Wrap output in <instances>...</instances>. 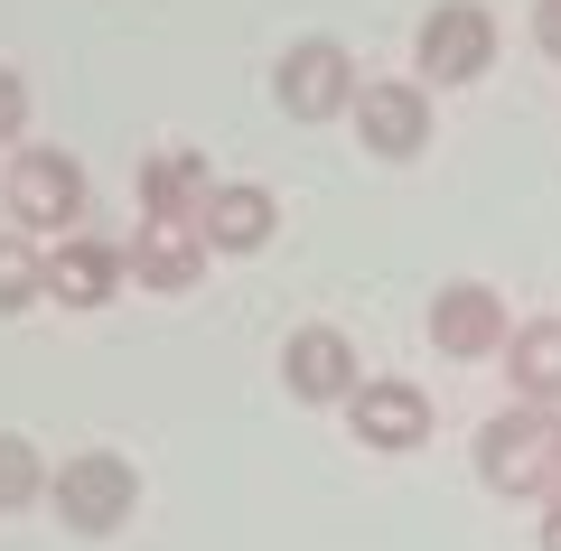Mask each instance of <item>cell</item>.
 Masks as SVG:
<instances>
[{"mask_svg": "<svg viewBox=\"0 0 561 551\" xmlns=\"http://www.w3.org/2000/svg\"><path fill=\"white\" fill-rule=\"evenodd\" d=\"M0 206H10V225H20L28 243H66V234H84V216H94V177H84L66 150H10Z\"/></svg>", "mask_w": 561, "mask_h": 551, "instance_id": "cell-2", "label": "cell"}, {"mask_svg": "<svg viewBox=\"0 0 561 551\" xmlns=\"http://www.w3.org/2000/svg\"><path fill=\"white\" fill-rule=\"evenodd\" d=\"M216 187H225V177L206 169V150H187V140H160V150L140 159V225H197Z\"/></svg>", "mask_w": 561, "mask_h": 551, "instance_id": "cell-10", "label": "cell"}, {"mask_svg": "<svg viewBox=\"0 0 561 551\" xmlns=\"http://www.w3.org/2000/svg\"><path fill=\"white\" fill-rule=\"evenodd\" d=\"M478 486L486 495H515V505L561 495V412H534V402L486 412L478 421Z\"/></svg>", "mask_w": 561, "mask_h": 551, "instance_id": "cell-1", "label": "cell"}, {"mask_svg": "<svg viewBox=\"0 0 561 551\" xmlns=\"http://www.w3.org/2000/svg\"><path fill=\"white\" fill-rule=\"evenodd\" d=\"M346 431H356L365 449H383V458H412L421 439H431V393L402 383V375H365L356 402H346Z\"/></svg>", "mask_w": 561, "mask_h": 551, "instance_id": "cell-9", "label": "cell"}, {"mask_svg": "<svg viewBox=\"0 0 561 551\" xmlns=\"http://www.w3.org/2000/svg\"><path fill=\"white\" fill-rule=\"evenodd\" d=\"M28 505H47V458L38 439L0 431V514H28Z\"/></svg>", "mask_w": 561, "mask_h": 551, "instance_id": "cell-16", "label": "cell"}, {"mask_svg": "<svg viewBox=\"0 0 561 551\" xmlns=\"http://www.w3.org/2000/svg\"><path fill=\"white\" fill-rule=\"evenodd\" d=\"M346 122H356V140L375 159L402 169V159H421V140H431V84H421V76H365Z\"/></svg>", "mask_w": 561, "mask_h": 551, "instance_id": "cell-7", "label": "cell"}, {"mask_svg": "<svg viewBox=\"0 0 561 551\" xmlns=\"http://www.w3.org/2000/svg\"><path fill=\"white\" fill-rule=\"evenodd\" d=\"M47 299V243H28L20 225L0 234V318H20V309H38Z\"/></svg>", "mask_w": 561, "mask_h": 551, "instance_id": "cell-15", "label": "cell"}, {"mask_svg": "<svg viewBox=\"0 0 561 551\" xmlns=\"http://www.w3.org/2000/svg\"><path fill=\"white\" fill-rule=\"evenodd\" d=\"M534 47L561 66V0H534Z\"/></svg>", "mask_w": 561, "mask_h": 551, "instance_id": "cell-18", "label": "cell"}, {"mask_svg": "<svg viewBox=\"0 0 561 551\" xmlns=\"http://www.w3.org/2000/svg\"><path fill=\"white\" fill-rule=\"evenodd\" d=\"M280 383H290V402H309V412H346L356 402V383H365V365H356V336L346 328H290L280 336Z\"/></svg>", "mask_w": 561, "mask_h": 551, "instance_id": "cell-6", "label": "cell"}, {"mask_svg": "<svg viewBox=\"0 0 561 551\" xmlns=\"http://www.w3.org/2000/svg\"><path fill=\"white\" fill-rule=\"evenodd\" d=\"M122 262H131V280H140V290L179 299V290H197V280H206V262H216V253H206V234H197V225H140V234L122 243Z\"/></svg>", "mask_w": 561, "mask_h": 551, "instance_id": "cell-13", "label": "cell"}, {"mask_svg": "<svg viewBox=\"0 0 561 551\" xmlns=\"http://www.w3.org/2000/svg\"><path fill=\"white\" fill-rule=\"evenodd\" d=\"M431 346L449 355V365H486V355H505V336H515V318H505V299L486 290V280H449V290H431Z\"/></svg>", "mask_w": 561, "mask_h": 551, "instance_id": "cell-8", "label": "cell"}, {"mask_svg": "<svg viewBox=\"0 0 561 551\" xmlns=\"http://www.w3.org/2000/svg\"><path fill=\"white\" fill-rule=\"evenodd\" d=\"M505 383H515V402H534V412H561V318H524V328L505 336Z\"/></svg>", "mask_w": 561, "mask_h": 551, "instance_id": "cell-14", "label": "cell"}, {"mask_svg": "<svg viewBox=\"0 0 561 551\" xmlns=\"http://www.w3.org/2000/svg\"><path fill=\"white\" fill-rule=\"evenodd\" d=\"M47 505H57V524L76 542H113L140 514V468L122 449H76L66 468H47Z\"/></svg>", "mask_w": 561, "mask_h": 551, "instance_id": "cell-3", "label": "cell"}, {"mask_svg": "<svg viewBox=\"0 0 561 551\" xmlns=\"http://www.w3.org/2000/svg\"><path fill=\"white\" fill-rule=\"evenodd\" d=\"M534 542H542V551H561V495H542V514H534Z\"/></svg>", "mask_w": 561, "mask_h": 551, "instance_id": "cell-19", "label": "cell"}, {"mask_svg": "<svg viewBox=\"0 0 561 551\" xmlns=\"http://www.w3.org/2000/svg\"><path fill=\"white\" fill-rule=\"evenodd\" d=\"M0 150H28V84H20V66H0Z\"/></svg>", "mask_w": 561, "mask_h": 551, "instance_id": "cell-17", "label": "cell"}, {"mask_svg": "<svg viewBox=\"0 0 561 551\" xmlns=\"http://www.w3.org/2000/svg\"><path fill=\"white\" fill-rule=\"evenodd\" d=\"M197 234H206V253L243 262V253H262V243L280 234V197H272V187H262V177H225L216 197H206Z\"/></svg>", "mask_w": 561, "mask_h": 551, "instance_id": "cell-12", "label": "cell"}, {"mask_svg": "<svg viewBox=\"0 0 561 551\" xmlns=\"http://www.w3.org/2000/svg\"><path fill=\"white\" fill-rule=\"evenodd\" d=\"M412 66H421V84H440V94L478 84L486 66H496V10H486V0H440V10L421 20V38H412Z\"/></svg>", "mask_w": 561, "mask_h": 551, "instance_id": "cell-4", "label": "cell"}, {"mask_svg": "<svg viewBox=\"0 0 561 551\" xmlns=\"http://www.w3.org/2000/svg\"><path fill=\"white\" fill-rule=\"evenodd\" d=\"M356 57H346L337 38H300L290 57L272 66V103L290 122H337V113H356Z\"/></svg>", "mask_w": 561, "mask_h": 551, "instance_id": "cell-5", "label": "cell"}, {"mask_svg": "<svg viewBox=\"0 0 561 551\" xmlns=\"http://www.w3.org/2000/svg\"><path fill=\"white\" fill-rule=\"evenodd\" d=\"M122 280H131V262H122V243H103L94 225L66 243H47V299L57 309H113Z\"/></svg>", "mask_w": 561, "mask_h": 551, "instance_id": "cell-11", "label": "cell"}]
</instances>
